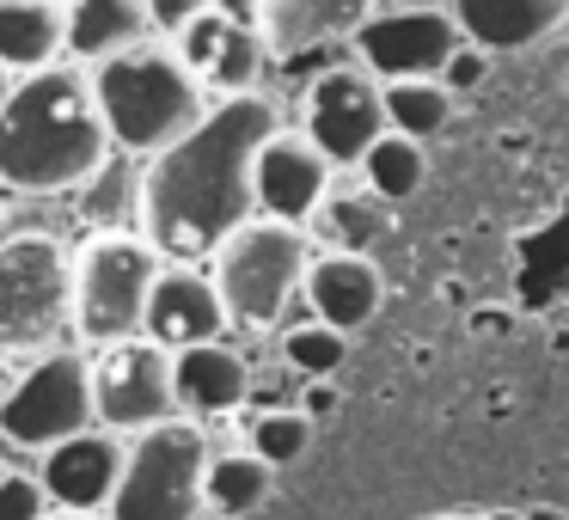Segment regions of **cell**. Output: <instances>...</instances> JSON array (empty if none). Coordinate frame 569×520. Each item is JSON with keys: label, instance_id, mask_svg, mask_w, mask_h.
<instances>
[{"label": "cell", "instance_id": "cell-1", "mask_svg": "<svg viewBox=\"0 0 569 520\" xmlns=\"http://www.w3.org/2000/svg\"><path fill=\"white\" fill-rule=\"evenodd\" d=\"M282 129L263 92L214 99L190 136L141 160V239L160 263H197L251 214V160Z\"/></svg>", "mask_w": 569, "mask_h": 520}, {"label": "cell", "instance_id": "cell-2", "mask_svg": "<svg viewBox=\"0 0 569 520\" xmlns=\"http://www.w3.org/2000/svg\"><path fill=\"white\" fill-rule=\"evenodd\" d=\"M111 160V136L92 104L87 68L56 62L13 80L0 111V190L19 197H68Z\"/></svg>", "mask_w": 569, "mask_h": 520}, {"label": "cell", "instance_id": "cell-3", "mask_svg": "<svg viewBox=\"0 0 569 520\" xmlns=\"http://www.w3.org/2000/svg\"><path fill=\"white\" fill-rule=\"evenodd\" d=\"M87 80H92V104H99V117H104V136H111V148L129 153V160H153L160 148H172V141L190 136L214 104L209 92L197 87V74L178 62V50L160 38L129 43V50L92 62Z\"/></svg>", "mask_w": 569, "mask_h": 520}, {"label": "cell", "instance_id": "cell-4", "mask_svg": "<svg viewBox=\"0 0 569 520\" xmlns=\"http://www.w3.org/2000/svg\"><path fill=\"white\" fill-rule=\"evenodd\" d=\"M74 251L26 227L0 239V361H38L74 349Z\"/></svg>", "mask_w": 569, "mask_h": 520}, {"label": "cell", "instance_id": "cell-5", "mask_svg": "<svg viewBox=\"0 0 569 520\" xmlns=\"http://www.w3.org/2000/svg\"><path fill=\"white\" fill-rule=\"evenodd\" d=\"M307 263H312L307 227H282V221H263V214L233 227L209 251V282L221 294L227 324H239V331L282 324V312L295 307L300 282H307Z\"/></svg>", "mask_w": 569, "mask_h": 520}, {"label": "cell", "instance_id": "cell-6", "mask_svg": "<svg viewBox=\"0 0 569 520\" xmlns=\"http://www.w3.org/2000/svg\"><path fill=\"white\" fill-rule=\"evenodd\" d=\"M202 466H209V429L190 417L153 422L123 441V471L104 520H197L202 514Z\"/></svg>", "mask_w": 569, "mask_h": 520}, {"label": "cell", "instance_id": "cell-7", "mask_svg": "<svg viewBox=\"0 0 569 520\" xmlns=\"http://www.w3.org/2000/svg\"><path fill=\"white\" fill-rule=\"evenodd\" d=\"M153 276H160V251L141 233H92L74 251V337L92 349L141 337V312H148Z\"/></svg>", "mask_w": 569, "mask_h": 520}, {"label": "cell", "instance_id": "cell-8", "mask_svg": "<svg viewBox=\"0 0 569 520\" xmlns=\"http://www.w3.org/2000/svg\"><path fill=\"white\" fill-rule=\"evenodd\" d=\"M92 422V380H87V356L80 349H56L38 356L26 373L13 380V392L0 398V447L13 453H50L56 441Z\"/></svg>", "mask_w": 569, "mask_h": 520}, {"label": "cell", "instance_id": "cell-9", "mask_svg": "<svg viewBox=\"0 0 569 520\" xmlns=\"http://www.w3.org/2000/svg\"><path fill=\"white\" fill-rule=\"evenodd\" d=\"M87 380H92V422L111 434H141L153 422L178 417L172 398V356L148 337H123L87 356Z\"/></svg>", "mask_w": 569, "mask_h": 520}, {"label": "cell", "instance_id": "cell-10", "mask_svg": "<svg viewBox=\"0 0 569 520\" xmlns=\"http://www.w3.org/2000/svg\"><path fill=\"white\" fill-rule=\"evenodd\" d=\"M300 136L325 153V166H361V153L386 136L380 80L368 68H325L300 92Z\"/></svg>", "mask_w": 569, "mask_h": 520}, {"label": "cell", "instance_id": "cell-11", "mask_svg": "<svg viewBox=\"0 0 569 520\" xmlns=\"http://www.w3.org/2000/svg\"><path fill=\"white\" fill-rule=\"evenodd\" d=\"M349 43H356L361 68L380 87H392V80H441L447 56L466 38L447 7H392V13H373Z\"/></svg>", "mask_w": 569, "mask_h": 520}, {"label": "cell", "instance_id": "cell-12", "mask_svg": "<svg viewBox=\"0 0 569 520\" xmlns=\"http://www.w3.org/2000/svg\"><path fill=\"white\" fill-rule=\"evenodd\" d=\"M325 197H331V166H325V153L300 129H276L258 148V160H251V209L263 221L307 227Z\"/></svg>", "mask_w": 569, "mask_h": 520}, {"label": "cell", "instance_id": "cell-13", "mask_svg": "<svg viewBox=\"0 0 569 520\" xmlns=\"http://www.w3.org/2000/svg\"><path fill=\"white\" fill-rule=\"evenodd\" d=\"M178 62L197 74L202 92H221V99H239V92H258L263 80V43L258 31H251V19L227 13V7H209V13H197L190 26H178L172 38Z\"/></svg>", "mask_w": 569, "mask_h": 520}, {"label": "cell", "instance_id": "cell-14", "mask_svg": "<svg viewBox=\"0 0 569 520\" xmlns=\"http://www.w3.org/2000/svg\"><path fill=\"white\" fill-rule=\"evenodd\" d=\"M373 13H380V0H251L246 19L270 62H300L312 50L349 43Z\"/></svg>", "mask_w": 569, "mask_h": 520}, {"label": "cell", "instance_id": "cell-15", "mask_svg": "<svg viewBox=\"0 0 569 520\" xmlns=\"http://www.w3.org/2000/svg\"><path fill=\"white\" fill-rule=\"evenodd\" d=\"M221 331H227V312H221V294H214L209 270H197V263H160L148 312H141V337L160 343L166 356H178V349H197V343H221Z\"/></svg>", "mask_w": 569, "mask_h": 520}, {"label": "cell", "instance_id": "cell-16", "mask_svg": "<svg viewBox=\"0 0 569 520\" xmlns=\"http://www.w3.org/2000/svg\"><path fill=\"white\" fill-rule=\"evenodd\" d=\"M123 471V434L111 429H80L38 453V483L50 508H74V514H104Z\"/></svg>", "mask_w": 569, "mask_h": 520}, {"label": "cell", "instance_id": "cell-17", "mask_svg": "<svg viewBox=\"0 0 569 520\" xmlns=\"http://www.w3.org/2000/svg\"><path fill=\"white\" fill-rule=\"evenodd\" d=\"M300 294H307L312 319L349 337V331H361V324L380 312L386 276H380V263L361 258V251H319V258L307 263V282H300Z\"/></svg>", "mask_w": 569, "mask_h": 520}, {"label": "cell", "instance_id": "cell-18", "mask_svg": "<svg viewBox=\"0 0 569 520\" xmlns=\"http://www.w3.org/2000/svg\"><path fill=\"white\" fill-rule=\"evenodd\" d=\"M172 398H178V417H190V422L233 417L251 398V361L227 343L178 349L172 356Z\"/></svg>", "mask_w": 569, "mask_h": 520}, {"label": "cell", "instance_id": "cell-19", "mask_svg": "<svg viewBox=\"0 0 569 520\" xmlns=\"http://www.w3.org/2000/svg\"><path fill=\"white\" fill-rule=\"evenodd\" d=\"M459 26V38L483 56H508L527 50V43L551 38L569 19V0H453L447 7Z\"/></svg>", "mask_w": 569, "mask_h": 520}, {"label": "cell", "instance_id": "cell-20", "mask_svg": "<svg viewBox=\"0 0 569 520\" xmlns=\"http://www.w3.org/2000/svg\"><path fill=\"white\" fill-rule=\"evenodd\" d=\"M68 56V0H0V68L38 74Z\"/></svg>", "mask_w": 569, "mask_h": 520}, {"label": "cell", "instance_id": "cell-21", "mask_svg": "<svg viewBox=\"0 0 569 520\" xmlns=\"http://www.w3.org/2000/svg\"><path fill=\"white\" fill-rule=\"evenodd\" d=\"M148 38H153L148 0H68V62L74 68H92Z\"/></svg>", "mask_w": 569, "mask_h": 520}, {"label": "cell", "instance_id": "cell-22", "mask_svg": "<svg viewBox=\"0 0 569 520\" xmlns=\"http://www.w3.org/2000/svg\"><path fill=\"white\" fill-rule=\"evenodd\" d=\"M270 490H276V471L263 466L258 453H246V447H233V453H209V466H202V514L209 520L258 514V508L270 502Z\"/></svg>", "mask_w": 569, "mask_h": 520}, {"label": "cell", "instance_id": "cell-23", "mask_svg": "<svg viewBox=\"0 0 569 520\" xmlns=\"http://www.w3.org/2000/svg\"><path fill=\"white\" fill-rule=\"evenodd\" d=\"M74 209L92 233H136L141 227V166L111 148V160L74 190Z\"/></svg>", "mask_w": 569, "mask_h": 520}, {"label": "cell", "instance_id": "cell-24", "mask_svg": "<svg viewBox=\"0 0 569 520\" xmlns=\"http://www.w3.org/2000/svg\"><path fill=\"white\" fill-rule=\"evenodd\" d=\"M386 227H392V209L373 190H331L312 214V233L325 239V251H361V258L386 239Z\"/></svg>", "mask_w": 569, "mask_h": 520}, {"label": "cell", "instance_id": "cell-25", "mask_svg": "<svg viewBox=\"0 0 569 520\" xmlns=\"http://www.w3.org/2000/svg\"><path fill=\"white\" fill-rule=\"evenodd\" d=\"M422 178H429V153H422V141H410V136H392V129H386V136L361 153V190H373L386 209L417 197Z\"/></svg>", "mask_w": 569, "mask_h": 520}, {"label": "cell", "instance_id": "cell-26", "mask_svg": "<svg viewBox=\"0 0 569 520\" xmlns=\"http://www.w3.org/2000/svg\"><path fill=\"white\" fill-rule=\"evenodd\" d=\"M380 104H386V129L410 141H429L453 123V92L441 80H392V87H380Z\"/></svg>", "mask_w": 569, "mask_h": 520}, {"label": "cell", "instance_id": "cell-27", "mask_svg": "<svg viewBox=\"0 0 569 520\" xmlns=\"http://www.w3.org/2000/svg\"><path fill=\"white\" fill-rule=\"evenodd\" d=\"M312 429H319V422H312L307 410H258V417L246 422V453H258L270 471H282V466H295V459H307Z\"/></svg>", "mask_w": 569, "mask_h": 520}, {"label": "cell", "instance_id": "cell-28", "mask_svg": "<svg viewBox=\"0 0 569 520\" xmlns=\"http://www.w3.org/2000/svg\"><path fill=\"white\" fill-rule=\"evenodd\" d=\"M282 361L300 373V380H331L337 368L349 361V337L331 331V324H288L282 331Z\"/></svg>", "mask_w": 569, "mask_h": 520}, {"label": "cell", "instance_id": "cell-29", "mask_svg": "<svg viewBox=\"0 0 569 520\" xmlns=\"http://www.w3.org/2000/svg\"><path fill=\"white\" fill-rule=\"evenodd\" d=\"M43 483L38 471H19V466H0V520H43Z\"/></svg>", "mask_w": 569, "mask_h": 520}, {"label": "cell", "instance_id": "cell-30", "mask_svg": "<svg viewBox=\"0 0 569 520\" xmlns=\"http://www.w3.org/2000/svg\"><path fill=\"white\" fill-rule=\"evenodd\" d=\"M483 68H490V56H483V50H471V43H459V50L447 56V68H441V87L459 99V92H471V87L483 80Z\"/></svg>", "mask_w": 569, "mask_h": 520}, {"label": "cell", "instance_id": "cell-31", "mask_svg": "<svg viewBox=\"0 0 569 520\" xmlns=\"http://www.w3.org/2000/svg\"><path fill=\"white\" fill-rule=\"evenodd\" d=\"M209 7H221V0H148V19H153V31H178L197 13H209Z\"/></svg>", "mask_w": 569, "mask_h": 520}, {"label": "cell", "instance_id": "cell-32", "mask_svg": "<svg viewBox=\"0 0 569 520\" xmlns=\"http://www.w3.org/2000/svg\"><path fill=\"white\" fill-rule=\"evenodd\" d=\"M300 410H307L312 422H319V417H331V410H337V392H331V380H307V404H300Z\"/></svg>", "mask_w": 569, "mask_h": 520}, {"label": "cell", "instance_id": "cell-33", "mask_svg": "<svg viewBox=\"0 0 569 520\" xmlns=\"http://www.w3.org/2000/svg\"><path fill=\"white\" fill-rule=\"evenodd\" d=\"M43 520H104V514H74V508H43Z\"/></svg>", "mask_w": 569, "mask_h": 520}, {"label": "cell", "instance_id": "cell-34", "mask_svg": "<svg viewBox=\"0 0 569 520\" xmlns=\"http://www.w3.org/2000/svg\"><path fill=\"white\" fill-rule=\"evenodd\" d=\"M13 80L19 74H7V68H0V111H7V99H13Z\"/></svg>", "mask_w": 569, "mask_h": 520}, {"label": "cell", "instance_id": "cell-35", "mask_svg": "<svg viewBox=\"0 0 569 520\" xmlns=\"http://www.w3.org/2000/svg\"><path fill=\"white\" fill-rule=\"evenodd\" d=\"M13 380H19V373H7V361H0V398L13 392Z\"/></svg>", "mask_w": 569, "mask_h": 520}, {"label": "cell", "instance_id": "cell-36", "mask_svg": "<svg viewBox=\"0 0 569 520\" xmlns=\"http://www.w3.org/2000/svg\"><path fill=\"white\" fill-rule=\"evenodd\" d=\"M527 520H563V514H557V508H532Z\"/></svg>", "mask_w": 569, "mask_h": 520}, {"label": "cell", "instance_id": "cell-37", "mask_svg": "<svg viewBox=\"0 0 569 520\" xmlns=\"http://www.w3.org/2000/svg\"><path fill=\"white\" fill-rule=\"evenodd\" d=\"M197 520H209V514H197Z\"/></svg>", "mask_w": 569, "mask_h": 520}]
</instances>
